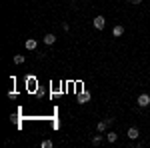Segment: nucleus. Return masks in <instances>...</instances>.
<instances>
[{
	"instance_id": "nucleus-1",
	"label": "nucleus",
	"mask_w": 150,
	"mask_h": 148,
	"mask_svg": "<svg viewBox=\"0 0 150 148\" xmlns=\"http://www.w3.org/2000/svg\"><path fill=\"white\" fill-rule=\"evenodd\" d=\"M90 98H92V96H90V92L82 90L80 94L76 96V102H78V104H86V102H88V100H90Z\"/></svg>"
},
{
	"instance_id": "nucleus-2",
	"label": "nucleus",
	"mask_w": 150,
	"mask_h": 148,
	"mask_svg": "<svg viewBox=\"0 0 150 148\" xmlns=\"http://www.w3.org/2000/svg\"><path fill=\"white\" fill-rule=\"evenodd\" d=\"M92 24H94L96 30H102L104 26H106V18H104V16H96V18L92 20Z\"/></svg>"
},
{
	"instance_id": "nucleus-3",
	"label": "nucleus",
	"mask_w": 150,
	"mask_h": 148,
	"mask_svg": "<svg viewBox=\"0 0 150 148\" xmlns=\"http://www.w3.org/2000/svg\"><path fill=\"white\" fill-rule=\"evenodd\" d=\"M148 104H150V96H148V94H140V96H138V106H140V108H146Z\"/></svg>"
},
{
	"instance_id": "nucleus-4",
	"label": "nucleus",
	"mask_w": 150,
	"mask_h": 148,
	"mask_svg": "<svg viewBox=\"0 0 150 148\" xmlns=\"http://www.w3.org/2000/svg\"><path fill=\"white\" fill-rule=\"evenodd\" d=\"M138 136H140V130L136 126H130V128H128V138H130V140H136Z\"/></svg>"
},
{
	"instance_id": "nucleus-5",
	"label": "nucleus",
	"mask_w": 150,
	"mask_h": 148,
	"mask_svg": "<svg viewBox=\"0 0 150 148\" xmlns=\"http://www.w3.org/2000/svg\"><path fill=\"white\" fill-rule=\"evenodd\" d=\"M24 46H26V50H36V46H38V42H36L34 38H28V40L24 42Z\"/></svg>"
},
{
	"instance_id": "nucleus-6",
	"label": "nucleus",
	"mask_w": 150,
	"mask_h": 148,
	"mask_svg": "<svg viewBox=\"0 0 150 148\" xmlns=\"http://www.w3.org/2000/svg\"><path fill=\"white\" fill-rule=\"evenodd\" d=\"M112 34H114L116 38H120V36L124 34V26H120V24H118V26H114V28H112Z\"/></svg>"
},
{
	"instance_id": "nucleus-7",
	"label": "nucleus",
	"mask_w": 150,
	"mask_h": 148,
	"mask_svg": "<svg viewBox=\"0 0 150 148\" xmlns=\"http://www.w3.org/2000/svg\"><path fill=\"white\" fill-rule=\"evenodd\" d=\"M54 42H56V36H54V34H46V36H44V44H46V46H52Z\"/></svg>"
},
{
	"instance_id": "nucleus-8",
	"label": "nucleus",
	"mask_w": 150,
	"mask_h": 148,
	"mask_svg": "<svg viewBox=\"0 0 150 148\" xmlns=\"http://www.w3.org/2000/svg\"><path fill=\"white\" fill-rule=\"evenodd\" d=\"M106 138H108V142H110V144H114L116 140H118V134H116V132H108Z\"/></svg>"
},
{
	"instance_id": "nucleus-9",
	"label": "nucleus",
	"mask_w": 150,
	"mask_h": 148,
	"mask_svg": "<svg viewBox=\"0 0 150 148\" xmlns=\"http://www.w3.org/2000/svg\"><path fill=\"white\" fill-rule=\"evenodd\" d=\"M106 128H108V124H106V120H102V122H98V126H96V130H98V132H106Z\"/></svg>"
},
{
	"instance_id": "nucleus-10",
	"label": "nucleus",
	"mask_w": 150,
	"mask_h": 148,
	"mask_svg": "<svg viewBox=\"0 0 150 148\" xmlns=\"http://www.w3.org/2000/svg\"><path fill=\"white\" fill-rule=\"evenodd\" d=\"M22 62H24L22 54H14V64H22Z\"/></svg>"
},
{
	"instance_id": "nucleus-11",
	"label": "nucleus",
	"mask_w": 150,
	"mask_h": 148,
	"mask_svg": "<svg viewBox=\"0 0 150 148\" xmlns=\"http://www.w3.org/2000/svg\"><path fill=\"white\" fill-rule=\"evenodd\" d=\"M92 144H94V146H100V144H102V136H94L92 138Z\"/></svg>"
},
{
	"instance_id": "nucleus-12",
	"label": "nucleus",
	"mask_w": 150,
	"mask_h": 148,
	"mask_svg": "<svg viewBox=\"0 0 150 148\" xmlns=\"http://www.w3.org/2000/svg\"><path fill=\"white\" fill-rule=\"evenodd\" d=\"M42 148H52L54 144H52V140H42V144H40Z\"/></svg>"
},
{
	"instance_id": "nucleus-13",
	"label": "nucleus",
	"mask_w": 150,
	"mask_h": 148,
	"mask_svg": "<svg viewBox=\"0 0 150 148\" xmlns=\"http://www.w3.org/2000/svg\"><path fill=\"white\" fill-rule=\"evenodd\" d=\"M126 2H130V4H134V6H138V4L142 2V0H126Z\"/></svg>"
}]
</instances>
